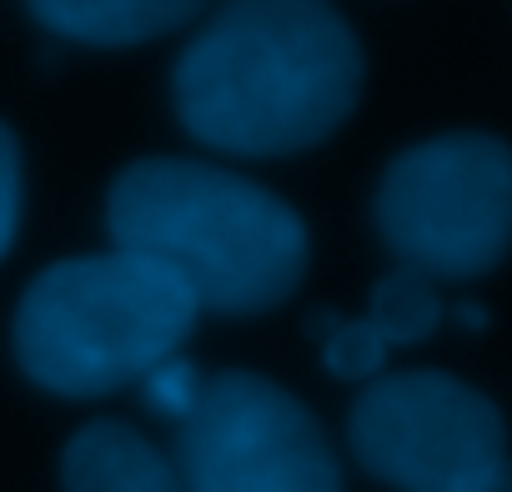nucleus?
<instances>
[{"instance_id":"nucleus-5","label":"nucleus","mask_w":512,"mask_h":492,"mask_svg":"<svg viewBox=\"0 0 512 492\" xmlns=\"http://www.w3.org/2000/svg\"><path fill=\"white\" fill-rule=\"evenodd\" d=\"M347 437L357 462L397 492H512L502 412L452 372L367 382Z\"/></svg>"},{"instance_id":"nucleus-1","label":"nucleus","mask_w":512,"mask_h":492,"mask_svg":"<svg viewBox=\"0 0 512 492\" xmlns=\"http://www.w3.org/2000/svg\"><path fill=\"white\" fill-rule=\"evenodd\" d=\"M362 96L357 31L332 6L256 0L216 11L176 61L181 126L231 156H292L327 141Z\"/></svg>"},{"instance_id":"nucleus-14","label":"nucleus","mask_w":512,"mask_h":492,"mask_svg":"<svg viewBox=\"0 0 512 492\" xmlns=\"http://www.w3.org/2000/svg\"><path fill=\"white\" fill-rule=\"evenodd\" d=\"M457 322H462L467 332H477V327H487V317H482V307H477V302H462V307H457Z\"/></svg>"},{"instance_id":"nucleus-3","label":"nucleus","mask_w":512,"mask_h":492,"mask_svg":"<svg viewBox=\"0 0 512 492\" xmlns=\"http://www.w3.org/2000/svg\"><path fill=\"white\" fill-rule=\"evenodd\" d=\"M196 312V297L146 257H71L26 287L11 347L36 387L56 397H111L176 357Z\"/></svg>"},{"instance_id":"nucleus-7","label":"nucleus","mask_w":512,"mask_h":492,"mask_svg":"<svg viewBox=\"0 0 512 492\" xmlns=\"http://www.w3.org/2000/svg\"><path fill=\"white\" fill-rule=\"evenodd\" d=\"M66 492H186L176 462L131 422H86L61 452Z\"/></svg>"},{"instance_id":"nucleus-13","label":"nucleus","mask_w":512,"mask_h":492,"mask_svg":"<svg viewBox=\"0 0 512 492\" xmlns=\"http://www.w3.org/2000/svg\"><path fill=\"white\" fill-rule=\"evenodd\" d=\"M337 327H342V312H337V307H317V312L307 317V337H317V342H327Z\"/></svg>"},{"instance_id":"nucleus-12","label":"nucleus","mask_w":512,"mask_h":492,"mask_svg":"<svg viewBox=\"0 0 512 492\" xmlns=\"http://www.w3.org/2000/svg\"><path fill=\"white\" fill-rule=\"evenodd\" d=\"M16 226H21V141L0 121V257L11 252Z\"/></svg>"},{"instance_id":"nucleus-9","label":"nucleus","mask_w":512,"mask_h":492,"mask_svg":"<svg viewBox=\"0 0 512 492\" xmlns=\"http://www.w3.org/2000/svg\"><path fill=\"white\" fill-rule=\"evenodd\" d=\"M367 322L377 327V337L387 347H412V342H427L442 322V292L432 277L412 272V267H397L387 272L377 287H372V302H367Z\"/></svg>"},{"instance_id":"nucleus-11","label":"nucleus","mask_w":512,"mask_h":492,"mask_svg":"<svg viewBox=\"0 0 512 492\" xmlns=\"http://www.w3.org/2000/svg\"><path fill=\"white\" fill-rule=\"evenodd\" d=\"M141 392H146V407L156 412V417H166V422H186L191 412H196V402H201V392H206V377L196 372V362L191 357H166V362H156L146 377H141Z\"/></svg>"},{"instance_id":"nucleus-10","label":"nucleus","mask_w":512,"mask_h":492,"mask_svg":"<svg viewBox=\"0 0 512 492\" xmlns=\"http://www.w3.org/2000/svg\"><path fill=\"white\" fill-rule=\"evenodd\" d=\"M322 362L342 382H377L387 367V342L367 317H342V327L322 342Z\"/></svg>"},{"instance_id":"nucleus-6","label":"nucleus","mask_w":512,"mask_h":492,"mask_svg":"<svg viewBox=\"0 0 512 492\" xmlns=\"http://www.w3.org/2000/svg\"><path fill=\"white\" fill-rule=\"evenodd\" d=\"M186 492H342L322 422L262 372H221L176 427Z\"/></svg>"},{"instance_id":"nucleus-4","label":"nucleus","mask_w":512,"mask_h":492,"mask_svg":"<svg viewBox=\"0 0 512 492\" xmlns=\"http://www.w3.org/2000/svg\"><path fill=\"white\" fill-rule=\"evenodd\" d=\"M377 231L432 282L487 277L512 246V146L482 131L407 146L382 171Z\"/></svg>"},{"instance_id":"nucleus-2","label":"nucleus","mask_w":512,"mask_h":492,"mask_svg":"<svg viewBox=\"0 0 512 492\" xmlns=\"http://www.w3.org/2000/svg\"><path fill=\"white\" fill-rule=\"evenodd\" d=\"M106 226L116 252L166 267L201 312H272L307 277L302 216L277 191L206 161H131L111 181Z\"/></svg>"},{"instance_id":"nucleus-8","label":"nucleus","mask_w":512,"mask_h":492,"mask_svg":"<svg viewBox=\"0 0 512 492\" xmlns=\"http://www.w3.org/2000/svg\"><path fill=\"white\" fill-rule=\"evenodd\" d=\"M191 16L196 6L186 0H41L31 6V21H41L46 36L81 46H141L181 31Z\"/></svg>"}]
</instances>
